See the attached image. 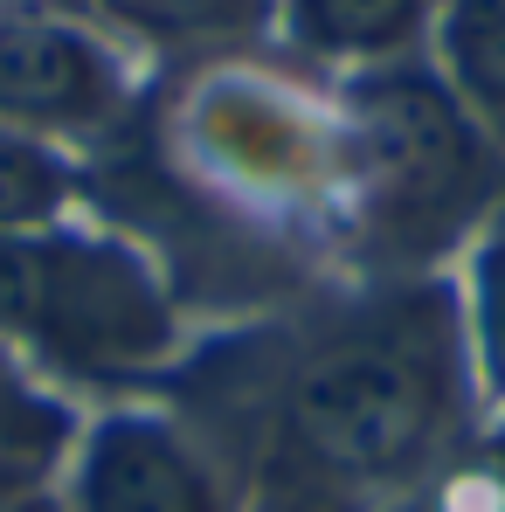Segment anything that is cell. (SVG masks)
<instances>
[{
  "label": "cell",
  "mask_w": 505,
  "mask_h": 512,
  "mask_svg": "<svg viewBox=\"0 0 505 512\" xmlns=\"http://www.w3.org/2000/svg\"><path fill=\"white\" fill-rule=\"evenodd\" d=\"M360 146H367L381 201L402 222L436 215L464 194L471 125L457 118V104L443 90L416 84V77H381L360 90Z\"/></svg>",
  "instance_id": "cell-3"
},
{
  "label": "cell",
  "mask_w": 505,
  "mask_h": 512,
  "mask_svg": "<svg viewBox=\"0 0 505 512\" xmlns=\"http://www.w3.org/2000/svg\"><path fill=\"white\" fill-rule=\"evenodd\" d=\"M63 436H70V416H63L49 395H35V388L14 374V360L0 353V464L42 471V464L63 450Z\"/></svg>",
  "instance_id": "cell-10"
},
{
  "label": "cell",
  "mask_w": 505,
  "mask_h": 512,
  "mask_svg": "<svg viewBox=\"0 0 505 512\" xmlns=\"http://www.w3.org/2000/svg\"><path fill=\"white\" fill-rule=\"evenodd\" d=\"M443 56L450 84L505 139V0H450L443 14Z\"/></svg>",
  "instance_id": "cell-7"
},
{
  "label": "cell",
  "mask_w": 505,
  "mask_h": 512,
  "mask_svg": "<svg viewBox=\"0 0 505 512\" xmlns=\"http://www.w3.org/2000/svg\"><path fill=\"white\" fill-rule=\"evenodd\" d=\"M70 201V167L28 132H0V236L49 229Z\"/></svg>",
  "instance_id": "cell-8"
},
{
  "label": "cell",
  "mask_w": 505,
  "mask_h": 512,
  "mask_svg": "<svg viewBox=\"0 0 505 512\" xmlns=\"http://www.w3.org/2000/svg\"><path fill=\"white\" fill-rule=\"evenodd\" d=\"M471 333H478L485 381L505 395V208L492 215V236L478 243L471 263Z\"/></svg>",
  "instance_id": "cell-11"
},
{
  "label": "cell",
  "mask_w": 505,
  "mask_h": 512,
  "mask_svg": "<svg viewBox=\"0 0 505 512\" xmlns=\"http://www.w3.org/2000/svg\"><path fill=\"white\" fill-rule=\"evenodd\" d=\"M118 21L160 42H201V35H243L263 21L270 0H104Z\"/></svg>",
  "instance_id": "cell-9"
},
{
  "label": "cell",
  "mask_w": 505,
  "mask_h": 512,
  "mask_svg": "<svg viewBox=\"0 0 505 512\" xmlns=\"http://www.w3.org/2000/svg\"><path fill=\"white\" fill-rule=\"evenodd\" d=\"M0 340H28L77 374L146 367L173 340L167 298L139 256L90 236H0Z\"/></svg>",
  "instance_id": "cell-2"
},
{
  "label": "cell",
  "mask_w": 505,
  "mask_h": 512,
  "mask_svg": "<svg viewBox=\"0 0 505 512\" xmlns=\"http://www.w3.org/2000/svg\"><path fill=\"white\" fill-rule=\"evenodd\" d=\"M0 512H63V506L42 492L35 471H14V478H0Z\"/></svg>",
  "instance_id": "cell-12"
},
{
  "label": "cell",
  "mask_w": 505,
  "mask_h": 512,
  "mask_svg": "<svg viewBox=\"0 0 505 512\" xmlns=\"http://www.w3.org/2000/svg\"><path fill=\"white\" fill-rule=\"evenodd\" d=\"M118 104V70L84 28L49 14H0V118L97 125Z\"/></svg>",
  "instance_id": "cell-4"
},
{
  "label": "cell",
  "mask_w": 505,
  "mask_h": 512,
  "mask_svg": "<svg viewBox=\"0 0 505 512\" xmlns=\"http://www.w3.org/2000/svg\"><path fill=\"white\" fill-rule=\"evenodd\" d=\"M77 512H222V492L194 443H180L167 423L111 416L84 443Z\"/></svg>",
  "instance_id": "cell-5"
},
{
  "label": "cell",
  "mask_w": 505,
  "mask_h": 512,
  "mask_svg": "<svg viewBox=\"0 0 505 512\" xmlns=\"http://www.w3.org/2000/svg\"><path fill=\"white\" fill-rule=\"evenodd\" d=\"M429 0H291V28L319 56H395Z\"/></svg>",
  "instance_id": "cell-6"
},
{
  "label": "cell",
  "mask_w": 505,
  "mask_h": 512,
  "mask_svg": "<svg viewBox=\"0 0 505 512\" xmlns=\"http://www.w3.org/2000/svg\"><path fill=\"white\" fill-rule=\"evenodd\" d=\"M450 409L443 333L409 319H381L353 340L312 353L284 395L291 450L339 485H388L409 478Z\"/></svg>",
  "instance_id": "cell-1"
}]
</instances>
